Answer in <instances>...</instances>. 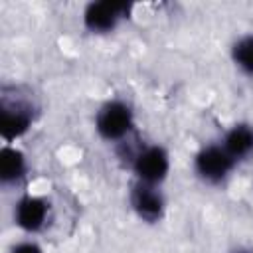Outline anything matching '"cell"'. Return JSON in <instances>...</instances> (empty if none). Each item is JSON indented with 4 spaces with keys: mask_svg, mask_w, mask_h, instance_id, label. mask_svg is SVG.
I'll return each mask as SVG.
<instances>
[{
    "mask_svg": "<svg viewBox=\"0 0 253 253\" xmlns=\"http://www.w3.org/2000/svg\"><path fill=\"white\" fill-rule=\"evenodd\" d=\"M12 253H42V249L32 241H24V243H18L12 249Z\"/></svg>",
    "mask_w": 253,
    "mask_h": 253,
    "instance_id": "obj_11",
    "label": "cell"
},
{
    "mask_svg": "<svg viewBox=\"0 0 253 253\" xmlns=\"http://www.w3.org/2000/svg\"><path fill=\"white\" fill-rule=\"evenodd\" d=\"M47 211H49V206L45 200L36 196H26L16 204L14 219L26 231H40L45 225Z\"/></svg>",
    "mask_w": 253,
    "mask_h": 253,
    "instance_id": "obj_6",
    "label": "cell"
},
{
    "mask_svg": "<svg viewBox=\"0 0 253 253\" xmlns=\"http://www.w3.org/2000/svg\"><path fill=\"white\" fill-rule=\"evenodd\" d=\"M132 168H134V174L138 176V182L156 186L166 178L170 160L162 146H146L136 154Z\"/></svg>",
    "mask_w": 253,
    "mask_h": 253,
    "instance_id": "obj_4",
    "label": "cell"
},
{
    "mask_svg": "<svg viewBox=\"0 0 253 253\" xmlns=\"http://www.w3.org/2000/svg\"><path fill=\"white\" fill-rule=\"evenodd\" d=\"M26 172V158L18 148L4 146L0 152V178L4 184L16 182Z\"/></svg>",
    "mask_w": 253,
    "mask_h": 253,
    "instance_id": "obj_9",
    "label": "cell"
},
{
    "mask_svg": "<svg viewBox=\"0 0 253 253\" xmlns=\"http://www.w3.org/2000/svg\"><path fill=\"white\" fill-rule=\"evenodd\" d=\"M32 125V115L26 107L16 105V107H8L2 105L0 107V132L6 140H14L18 136H22Z\"/></svg>",
    "mask_w": 253,
    "mask_h": 253,
    "instance_id": "obj_7",
    "label": "cell"
},
{
    "mask_svg": "<svg viewBox=\"0 0 253 253\" xmlns=\"http://www.w3.org/2000/svg\"><path fill=\"white\" fill-rule=\"evenodd\" d=\"M233 164H235V158L223 146H217V144L204 146L194 160V168L198 176L210 184L221 182L231 172Z\"/></svg>",
    "mask_w": 253,
    "mask_h": 253,
    "instance_id": "obj_2",
    "label": "cell"
},
{
    "mask_svg": "<svg viewBox=\"0 0 253 253\" xmlns=\"http://www.w3.org/2000/svg\"><path fill=\"white\" fill-rule=\"evenodd\" d=\"M235 253H253L251 249H239V251H235Z\"/></svg>",
    "mask_w": 253,
    "mask_h": 253,
    "instance_id": "obj_12",
    "label": "cell"
},
{
    "mask_svg": "<svg viewBox=\"0 0 253 253\" xmlns=\"http://www.w3.org/2000/svg\"><path fill=\"white\" fill-rule=\"evenodd\" d=\"M128 10L130 6L123 2H111V0L91 2L83 12V24L89 32L107 34L117 28V24L128 14Z\"/></svg>",
    "mask_w": 253,
    "mask_h": 253,
    "instance_id": "obj_3",
    "label": "cell"
},
{
    "mask_svg": "<svg viewBox=\"0 0 253 253\" xmlns=\"http://www.w3.org/2000/svg\"><path fill=\"white\" fill-rule=\"evenodd\" d=\"M223 148L235 158H245L253 152V126L249 125H235L223 140Z\"/></svg>",
    "mask_w": 253,
    "mask_h": 253,
    "instance_id": "obj_8",
    "label": "cell"
},
{
    "mask_svg": "<svg viewBox=\"0 0 253 253\" xmlns=\"http://www.w3.org/2000/svg\"><path fill=\"white\" fill-rule=\"evenodd\" d=\"M130 204L136 215L148 223H154L164 213V198L152 184L136 182L130 192Z\"/></svg>",
    "mask_w": 253,
    "mask_h": 253,
    "instance_id": "obj_5",
    "label": "cell"
},
{
    "mask_svg": "<svg viewBox=\"0 0 253 253\" xmlns=\"http://www.w3.org/2000/svg\"><path fill=\"white\" fill-rule=\"evenodd\" d=\"M95 126L105 140H119L132 128V111L121 101H111L99 109Z\"/></svg>",
    "mask_w": 253,
    "mask_h": 253,
    "instance_id": "obj_1",
    "label": "cell"
},
{
    "mask_svg": "<svg viewBox=\"0 0 253 253\" xmlns=\"http://www.w3.org/2000/svg\"><path fill=\"white\" fill-rule=\"evenodd\" d=\"M231 55H233V61L235 65L253 77V36H243L235 42L233 49H231Z\"/></svg>",
    "mask_w": 253,
    "mask_h": 253,
    "instance_id": "obj_10",
    "label": "cell"
}]
</instances>
